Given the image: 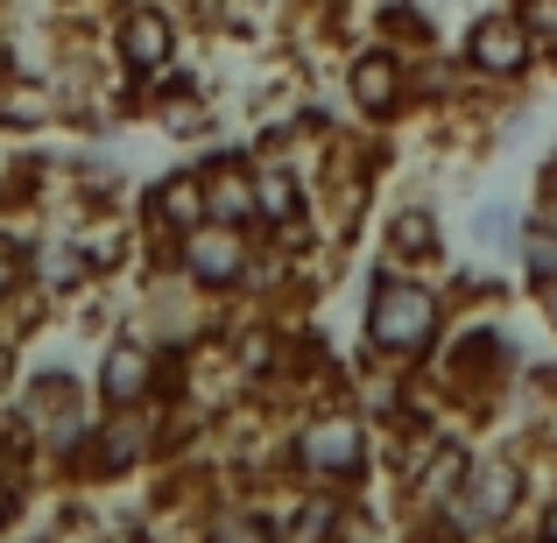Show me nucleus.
Returning a JSON list of instances; mask_svg holds the SVG:
<instances>
[{
    "label": "nucleus",
    "mask_w": 557,
    "mask_h": 543,
    "mask_svg": "<svg viewBox=\"0 0 557 543\" xmlns=\"http://www.w3.org/2000/svg\"><path fill=\"white\" fill-rule=\"evenodd\" d=\"M374 452H381V423L354 395H325V403L297 409L283 423V480H304V488L374 494Z\"/></svg>",
    "instance_id": "1"
},
{
    "label": "nucleus",
    "mask_w": 557,
    "mask_h": 543,
    "mask_svg": "<svg viewBox=\"0 0 557 543\" xmlns=\"http://www.w3.org/2000/svg\"><path fill=\"white\" fill-rule=\"evenodd\" d=\"M445 332H451V304H445L437 283H423V269H395V261H381V269L368 275L360 346H368L374 360L417 374V367H431V354L445 346Z\"/></svg>",
    "instance_id": "2"
},
{
    "label": "nucleus",
    "mask_w": 557,
    "mask_h": 543,
    "mask_svg": "<svg viewBox=\"0 0 557 543\" xmlns=\"http://www.w3.org/2000/svg\"><path fill=\"white\" fill-rule=\"evenodd\" d=\"M536 494H544L536 445H522V437L502 431L487 452H473V466H466V488H459V502H451V536L459 543H487V536L522 530Z\"/></svg>",
    "instance_id": "3"
},
{
    "label": "nucleus",
    "mask_w": 557,
    "mask_h": 543,
    "mask_svg": "<svg viewBox=\"0 0 557 543\" xmlns=\"http://www.w3.org/2000/svg\"><path fill=\"white\" fill-rule=\"evenodd\" d=\"M163 459H170V409L163 403L99 409L92 445H85V459L71 466L64 488H135V480H149Z\"/></svg>",
    "instance_id": "4"
},
{
    "label": "nucleus",
    "mask_w": 557,
    "mask_h": 543,
    "mask_svg": "<svg viewBox=\"0 0 557 543\" xmlns=\"http://www.w3.org/2000/svg\"><path fill=\"white\" fill-rule=\"evenodd\" d=\"M14 403H22L28 423H36L42 473H50V480H71V466L85 459V445H92V423H99L92 381H78L71 367H36V374L14 388Z\"/></svg>",
    "instance_id": "5"
},
{
    "label": "nucleus",
    "mask_w": 557,
    "mask_h": 543,
    "mask_svg": "<svg viewBox=\"0 0 557 543\" xmlns=\"http://www.w3.org/2000/svg\"><path fill=\"white\" fill-rule=\"evenodd\" d=\"M170 261H177V275L198 297L226 304L247 289V269H255V233L247 226H219V219H205V226H190L177 247H170Z\"/></svg>",
    "instance_id": "6"
},
{
    "label": "nucleus",
    "mask_w": 557,
    "mask_h": 543,
    "mask_svg": "<svg viewBox=\"0 0 557 543\" xmlns=\"http://www.w3.org/2000/svg\"><path fill=\"white\" fill-rule=\"evenodd\" d=\"M466 64H473L480 78H530V64H536V36H530V22H522L516 8L480 14V22L466 28Z\"/></svg>",
    "instance_id": "7"
},
{
    "label": "nucleus",
    "mask_w": 557,
    "mask_h": 543,
    "mask_svg": "<svg viewBox=\"0 0 557 543\" xmlns=\"http://www.w3.org/2000/svg\"><path fill=\"white\" fill-rule=\"evenodd\" d=\"M346 99H354V113H368V121H395L409 99V57L388 50V42H368V50L346 64Z\"/></svg>",
    "instance_id": "8"
},
{
    "label": "nucleus",
    "mask_w": 557,
    "mask_h": 543,
    "mask_svg": "<svg viewBox=\"0 0 557 543\" xmlns=\"http://www.w3.org/2000/svg\"><path fill=\"white\" fill-rule=\"evenodd\" d=\"M113 57H121L127 78H163L170 64H177V22H170L163 8H127L121 22H113Z\"/></svg>",
    "instance_id": "9"
},
{
    "label": "nucleus",
    "mask_w": 557,
    "mask_h": 543,
    "mask_svg": "<svg viewBox=\"0 0 557 543\" xmlns=\"http://www.w3.org/2000/svg\"><path fill=\"white\" fill-rule=\"evenodd\" d=\"M190 543H283V522L261 494H212Z\"/></svg>",
    "instance_id": "10"
},
{
    "label": "nucleus",
    "mask_w": 557,
    "mask_h": 543,
    "mask_svg": "<svg viewBox=\"0 0 557 543\" xmlns=\"http://www.w3.org/2000/svg\"><path fill=\"white\" fill-rule=\"evenodd\" d=\"M437 255H445V233H437L431 205H395V212L381 219V261H395V269H431Z\"/></svg>",
    "instance_id": "11"
},
{
    "label": "nucleus",
    "mask_w": 557,
    "mask_h": 543,
    "mask_svg": "<svg viewBox=\"0 0 557 543\" xmlns=\"http://www.w3.org/2000/svg\"><path fill=\"white\" fill-rule=\"evenodd\" d=\"M205 219H212V198H205V163L198 170H170V177L149 190V226L163 233V240H184L190 226H205Z\"/></svg>",
    "instance_id": "12"
},
{
    "label": "nucleus",
    "mask_w": 557,
    "mask_h": 543,
    "mask_svg": "<svg viewBox=\"0 0 557 543\" xmlns=\"http://www.w3.org/2000/svg\"><path fill=\"white\" fill-rule=\"evenodd\" d=\"M205 198H212L219 226H247V233H255V163H240V156H212V163H205Z\"/></svg>",
    "instance_id": "13"
},
{
    "label": "nucleus",
    "mask_w": 557,
    "mask_h": 543,
    "mask_svg": "<svg viewBox=\"0 0 557 543\" xmlns=\"http://www.w3.org/2000/svg\"><path fill=\"white\" fill-rule=\"evenodd\" d=\"M85 283H99L85 240H42L36 247V289H42V297H78Z\"/></svg>",
    "instance_id": "14"
},
{
    "label": "nucleus",
    "mask_w": 557,
    "mask_h": 543,
    "mask_svg": "<svg viewBox=\"0 0 557 543\" xmlns=\"http://www.w3.org/2000/svg\"><path fill=\"white\" fill-rule=\"evenodd\" d=\"M516 261H522V283H557V219L550 212H530L522 219V240H516Z\"/></svg>",
    "instance_id": "15"
},
{
    "label": "nucleus",
    "mask_w": 557,
    "mask_h": 543,
    "mask_svg": "<svg viewBox=\"0 0 557 543\" xmlns=\"http://www.w3.org/2000/svg\"><path fill=\"white\" fill-rule=\"evenodd\" d=\"M28 289H36V247L0 226V311H14Z\"/></svg>",
    "instance_id": "16"
},
{
    "label": "nucleus",
    "mask_w": 557,
    "mask_h": 543,
    "mask_svg": "<svg viewBox=\"0 0 557 543\" xmlns=\"http://www.w3.org/2000/svg\"><path fill=\"white\" fill-rule=\"evenodd\" d=\"M36 488L42 480H28V473H14V466H0V543H14L28 530V522H36Z\"/></svg>",
    "instance_id": "17"
},
{
    "label": "nucleus",
    "mask_w": 557,
    "mask_h": 543,
    "mask_svg": "<svg viewBox=\"0 0 557 543\" xmlns=\"http://www.w3.org/2000/svg\"><path fill=\"white\" fill-rule=\"evenodd\" d=\"M473 240L480 247H494V255H516V240H522V212L508 198H487L473 212Z\"/></svg>",
    "instance_id": "18"
},
{
    "label": "nucleus",
    "mask_w": 557,
    "mask_h": 543,
    "mask_svg": "<svg viewBox=\"0 0 557 543\" xmlns=\"http://www.w3.org/2000/svg\"><path fill=\"white\" fill-rule=\"evenodd\" d=\"M522 536H530V543H557V480L530 502V522H522Z\"/></svg>",
    "instance_id": "19"
},
{
    "label": "nucleus",
    "mask_w": 557,
    "mask_h": 543,
    "mask_svg": "<svg viewBox=\"0 0 557 543\" xmlns=\"http://www.w3.org/2000/svg\"><path fill=\"white\" fill-rule=\"evenodd\" d=\"M530 304H536V318H544V325L557 332V283H536V289H530Z\"/></svg>",
    "instance_id": "20"
},
{
    "label": "nucleus",
    "mask_w": 557,
    "mask_h": 543,
    "mask_svg": "<svg viewBox=\"0 0 557 543\" xmlns=\"http://www.w3.org/2000/svg\"><path fill=\"white\" fill-rule=\"evenodd\" d=\"M550 452H557V445H550Z\"/></svg>",
    "instance_id": "21"
}]
</instances>
